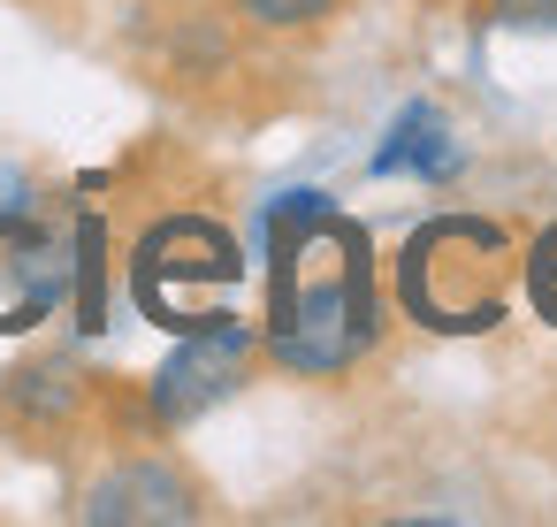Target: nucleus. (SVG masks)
Masks as SVG:
<instances>
[{"label":"nucleus","instance_id":"obj_2","mask_svg":"<svg viewBox=\"0 0 557 527\" xmlns=\"http://www.w3.org/2000/svg\"><path fill=\"white\" fill-rule=\"evenodd\" d=\"M511 237L481 215H443L428 230H412L405 260H397V298L420 329L443 336H481L504 321L511 306Z\"/></svg>","mask_w":557,"mask_h":527},{"label":"nucleus","instance_id":"obj_6","mask_svg":"<svg viewBox=\"0 0 557 527\" xmlns=\"http://www.w3.org/2000/svg\"><path fill=\"white\" fill-rule=\"evenodd\" d=\"M191 512H199L191 504V481L169 474V466H123L85 504V519H191Z\"/></svg>","mask_w":557,"mask_h":527},{"label":"nucleus","instance_id":"obj_7","mask_svg":"<svg viewBox=\"0 0 557 527\" xmlns=\"http://www.w3.org/2000/svg\"><path fill=\"white\" fill-rule=\"evenodd\" d=\"M450 169H458V138H450V123L428 100L405 108L389 123V138H382V154H374V176H428V184H443Z\"/></svg>","mask_w":557,"mask_h":527},{"label":"nucleus","instance_id":"obj_9","mask_svg":"<svg viewBox=\"0 0 557 527\" xmlns=\"http://www.w3.org/2000/svg\"><path fill=\"white\" fill-rule=\"evenodd\" d=\"M336 0H245V16L252 24H275V32H290V24H313V16H329Z\"/></svg>","mask_w":557,"mask_h":527},{"label":"nucleus","instance_id":"obj_4","mask_svg":"<svg viewBox=\"0 0 557 527\" xmlns=\"http://www.w3.org/2000/svg\"><path fill=\"white\" fill-rule=\"evenodd\" d=\"M245 359H252V329L245 321H199L184 329L176 359L153 375V413L161 420H199L207 405H222L237 382H245Z\"/></svg>","mask_w":557,"mask_h":527},{"label":"nucleus","instance_id":"obj_5","mask_svg":"<svg viewBox=\"0 0 557 527\" xmlns=\"http://www.w3.org/2000/svg\"><path fill=\"white\" fill-rule=\"evenodd\" d=\"M62 291H70L62 245L24 215H0V329H32L39 314H54Z\"/></svg>","mask_w":557,"mask_h":527},{"label":"nucleus","instance_id":"obj_1","mask_svg":"<svg viewBox=\"0 0 557 527\" xmlns=\"http://www.w3.org/2000/svg\"><path fill=\"white\" fill-rule=\"evenodd\" d=\"M374 260L321 192L268 199V344L298 375H336L374 344Z\"/></svg>","mask_w":557,"mask_h":527},{"label":"nucleus","instance_id":"obj_10","mask_svg":"<svg viewBox=\"0 0 557 527\" xmlns=\"http://www.w3.org/2000/svg\"><path fill=\"white\" fill-rule=\"evenodd\" d=\"M496 16L511 32H557V0H496Z\"/></svg>","mask_w":557,"mask_h":527},{"label":"nucleus","instance_id":"obj_3","mask_svg":"<svg viewBox=\"0 0 557 527\" xmlns=\"http://www.w3.org/2000/svg\"><path fill=\"white\" fill-rule=\"evenodd\" d=\"M237 275H245V260H237L230 230H214V222H199V215H176V222L146 230V245H138V298H146V314L169 321V329L222 321V306H207V298L230 291Z\"/></svg>","mask_w":557,"mask_h":527},{"label":"nucleus","instance_id":"obj_8","mask_svg":"<svg viewBox=\"0 0 557 527\" xmlns=\"http://www.w3.org/2000/svg\"><path fill=\"white\" fill-rule=\"evenodd\" d=\"M527 298L542 306V321H557V230H542V245L527 253Z\"/></svg>","mask_w":557,"mask_h":527}]
</instances>
